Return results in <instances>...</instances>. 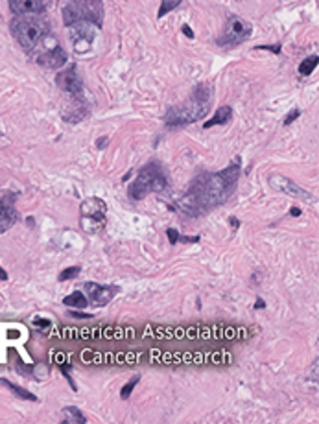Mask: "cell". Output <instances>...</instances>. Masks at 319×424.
<instances>
[{
  "label": "cell",
  "instance_id": "1",
  "mask_svg": "<svg viewBox=\"0 0 319 424\" xmlns=\"http://www.w3.org/2000/svg\"><path fill=\"white\" fill-rule=\"evenodd\" d=\"M240 177V159L216 173H201L190 183L183 198L177 201V209L186 216H201L222 205L233 194Z\"/></svg>",
  "mask_w": 319,
  "mask_h": 424
},
{
  "label": "cell",
  "instance_id": "2",
  "mask_svg": "<svg viewBox=\"0 0 319 424\" xmlns=\"http://www.w3.org/2000/svg\"><path fill=\"white\" fill-rule=\"evenodd\" d=\"M212 103V87L209 83H200L196 87L190 98L181 105L168 109L164 124L168 128H177V126H186V124L198 122L203 116H207Z\"/></svg>",
  "mask_w": 319,
  "mask_h": 424
},
{
  "label": "cell",
  "instance_id": "3",
  "mask_svg": "<svg viewBox=\"0 0 319 424\" xmlns=\"http://www.w3.org/2000/svg\"><path fill=\"white\" fill-rule=\"evenodd\" d=\"M166 188H168V179L162 173L161 164L159 162H150V164H146L139 172L135 181L131 183L127 194H130L131 199L141 201L150 192H164Z\"/></svg>",
  "mask_w": 319,
  "mask_h": 424
},
{
  "label": "cell",
  "instance_id": "4",
  "mask_svg": "<svg viewBox=\"0 0 319 424\" xmlns=\"http://www.w3.org/2000/svg\"><path fill=\"white\" fill-rule=\"evenodd\" d=\"M11 30H13V35H15V39L22 48L33 50L41 43V39L46 35L48 26L43 19H37V17L32 15H21L11 22Z\"/></svg>",
  "mask_w": 319,
  "mask_h": 424
},
{
  "label": "cell",
  "instance_id": "5",
  "mask_svg": "<svg viewBox=\"0 0 319 424\" xmlns=\"http://www.w3.org/2000/svg\"><path fill=\"white\" fill-rule=\"evenodd\" d=\"M102 19V0H72L63 8V21H65L67 26H72L76 22H91L96 28H100Z\"/></svg>",
  "mask_w": 319,
  "mask_h": 424
},
{
  "label": "cell",
  "instance_id": "6",
  "mask_svg": "<svg viewBox=\"0 0 319 424\" xmlns=\"http://www.w3.org/2000/svg\"><path fill=\"white\" fill-rule=\"evenodd\" d=\"M249 35H251V24H247L240 17H229L225 32L218 39V44L220 46H236V44L243 43Z\"/></svg>",
  "mask_w": 319,
  "mask_h": 424
},
{
  "label": "cell",
  "instance_id": "7",
  "mask_svg": "<svg viewBox=\"0 0 319 424\" xmlns=\"http://www.w3.org/2000/svg\"><path fill=\"white\" fill-rule=\"evenodd\" d=\"M270 185L275 188V190H279V192L288 194V196L297 198V199H301V201H306V203L315 201V198L312 196V194L306 192V190H303L297 183H293L292 179L284 177V175H281V173H273V175L270 177Z\"/></svg>",
  "mask_w": 319,
  "mask_h": 424
},
{
  "label": "cell",
  "instance_id": "8",
  "mask_svg": "<svg viewBox=\"0 0 319 424\" xmlns=\"http://www.w3.org/2000/svg\"><path fill=\"white\" fill-rule=\"evenodd\" d=\"M87 295L92 302H96L98 306H105L107 302L113 301V297L118 293L116 286H103L98 282H87L85 284Z\"/></svg>",
  "mask_w": 319,
  "mask_h": 424
},
{
  "label": "cell",
  "instance_id": "9",
  "mask_svg": "<svg viewBox=\"0 0 319 424\" xmlns=\"http://www.w3.org/2000/svg\"><path fill=\"white\" fill-rule=\"evenodd\" d=\"M57 85H59L65 92L72 94V96L81 98V94H83V83H81L80 76L76 74V67H71V69L63 70V72L57 76Z\"/></svg>",
  "mask_w": 319,
  "mask_h": 424
},
{
  "label": "cell",
  "instance_id": "10",
  "mask_svg": "<svg viewBox=\"0 0 319 424\" xmlns=\"http://www.w3.org/2000/svg\"><path fill=\"white\" fill-rule=\"evenodd\" d=\"M10 8L17 15H37L44 11V0H10Z\"/></svg>",
  "mask_w": 319,
  "mask_h": 424
},
{
  "label": "cell",
  "instance_id": "11",
  "mask_svg": "<svg viewBox=\"0 0 319 424\" xmlns=\"http://www.w3.org/2000/svg\"><path fill=\"white\" fill-rule=\"evenodd\" d=\"M13 194L0 199V232H4L8 227H11L17 220V212L13 209Z\"/></svg>",
  "mask_w": 319,
  "mask_h": 424
},
{
  "label": "cell",
  "instance_id": "12",
  "mask_svg": "<svg viewBox=\"0 0 319 424\" xmlns=\"http://www.w3.org/2000/svg\"><path fill=\"white\" fill-rule=\"evenodd\" d=\"M39 63L48 67V69H61L67 63V54L61 46H54L52 50H46L44 54L39 55Z\"/></svg>",
  "mask_w": 319,
  "mask_h": 424
},
{
  "label": "cell",
  "instance_id": "13",
  "mask_svg": "<svg viewBox=\"0 0 319 424\" xmlns=\"http://www.w3.org/2000/svg\"><path fill=\"white\" fill-rule=\"evenodd\" d=\"M81 214H83V218L103 221L105 220V203L98 198H89L81 205Z\"/></svg>",
  "mask_w": 319,
  "mask_h": 424
},
{
  "label": "cell",
  "instance_id": "14",
  "mask_svg": "<svg viewBox=\"0 0 319 424\" xmlns=\"http://www.w3.org/2000/svg\"><path fill=\"white\" fill-rule=\"evenodd\" d=\"M231 118H233V109L229 107V105H223V107L218 109L209 122L203 124V128L209 129V128H214V126H223V124L231 122Z\"/></svg>",
  "mask_w": 319,
  "mask_h": 424
},
{
  "label": "cell",
  "instance_id": "15",
  "mask_svg": "<svg viewBox=\"0 0 319 424\" xmlns=\"http://www.w3.org/2000/svg\"><path fill=\"white\" fill-rule=\"evenodd\" d=\"M63 305H67L69 308H85L89 305V301L83 295V291H72L71 295H67L63 299Z\"/></svg>",
  "mask_w": 319,
  "mask_h": 424
},
{
  "label": "cell",
  "instance_id": "16",
  "mask_svg": "<svg viewBox=\"0 0 319 424\" xmlns=\"http://www.w3.org/2000/svg\"><path fill=\"white\" fill-rule=\"evenodd\" d=\"M63 422H65V424H71V422L85 424L87 419H85V415L81 413L78 408H74V406H69V408H65V411H63Z\"/></svg>",
  "mask_w": 319,
  "mask_h": 424
},
{
  "label": "cell",
  "instance_id": "17",
  "mask_svg": "<svg viewBox=\"0 0 319 424\" xmlns=\"http://www.w3.org/2000/svg\"><path fill=\"white\" fill-rule=\"evenodd\" d=\"M0 386L10 387V389H11V391H13V393H15L17 397L24 398V400H32V402H35V400H37V397H35V395H32V393H30V391H26L24 387L15 386V384H11L10 380H4V378H2V380H0Z\"/></svg>",
  "mask_w": 319,
  "mask_h": 424
},
{
  "label": "cell",
  "instance_id": "18",
  "mask_svg": "<svg viewBox=\"0 0 319 424\" xmlns=\"http://www.w3.org/2000/svg\"><path fill=\"white\" fill-rule=\"evenodd\" d=\"M317 61H319V57L317 55H308L306 59L303 61V63L299 65V74L301 76H310L312 72H314V69L317 67Z\"/></svg>",
  "mask_w": 319,
  "mask_h": 424
},
{
  "label": "cell",
  "instance_id": "19",
  "mask_svg": "<svg viewBox=\"0 0 319 424\" xmlns=\"http://www.w3.org/2000/svg\"><path fill=\"white\" fill-rule=\"evenodd\" d=\"M139 382H141V375H135L130 382H127V384H125L124 387H122V389H120V397L124 398V400H127V398H130V395H131V391L135 389V386L139 384Z\"/></svg>",
  "mask_w": 319,
  "mask_h": 424
},
{
  "label": "cell",
  "instance_id": "20",
  "mask_svg": "<svg viewBox=\"0 0 319 424\" xmlns=\"http://www.w3.org/2000/svg\"><path fill=\"white\" fill-rule=\"evenodd\" d=\"M181 2H183V0H162L161 8H159V19H162L166 13H170L172 10H175Z\"/></svg>",
  "mask_w": 319,
  "mask_h": 424
},
{
  "label": "cell",
  "instance_id": "21",
  "mask_svg": "<svg viewBox=\"0 0 319 424\" xmlns=\"http://www.w3.org/2000/svg\"><path fill=\"white\" fill-rule=\"evenodd\" d=\"M81 271V268L80 266H72V268H67V269H63L59 273V280L63 282V280H71V279H74L78 273Z\"/></svg>",
  "mask_w": 319,
  "mask_h": 424
},
{
  "label": "cell",
  "instance_id": "22",
  "mask_svg": "<svg viewBox=\"0 0 319 424\" xmlns=\"http://www.w3.org/2000/svg\"><path fill=\"white\" fill-rule=\"evenodd\" d=\"M71 367H72L71 364H59V371H61V373H63V375H65V378H67V380H69V384H71L72 389L76 391V384H74V380H72V378H71V373H69V371H71Z\"/></svg>",
  "mask_w": 319,
  "mask_h": 424
},
{
  "label": "cell",
  "instance_id": "23",
  "mask_svg": "<svg viewBox=\"0 0 319 424\" xmlns=\"http://www.w3.org/2000/svg\"><path fill=\"white\" fill-rule=\"evenodd\" d=\"M299 116H301V111H299V109H292V111H290V114H288L286 118H284V126H290V124H293L295 120L299 118Z\"/></svg>",
  "mask_w": 319,
  "mask_h": 424
},
{
  "label": "cell",
  "instance_id": "24",
  "mask_svg": "<svg viewBox=\"0 0 319 424\" xmlns=\"http://www.w3.org/2000/svg\"><path fill=\"white\" fill-rule=\"evenodd\" d=\"M166 234H168V242H170V246H175L177 244V240H179V231H175V229H168L166 231Z\"/></svg>",
  "mask_w": 319,
  "mask_h": 424
},
{
  "label": "cell",
  "instance_id": "25",
  "mask_svg": "<svg viewBox=\"0 0 319 424\" xmlns=\"http://www.w3.org/2000/svg\"><path fill=\"white\" fill-rule=\"evenodd\" d=\"M177 242H183V244H198L200 242V238L198 236H181L179 234V240Z\"/></svg>",
  "mask_w": 319,
  "mask_h": 424
},
{
  "label": "cell",
  "instance_id": "26",
  "mask_svg": "<svg viewBox=\"0 0 319 424\" xmlns=\"http://www.w3.org/2000/svg\"><path fill=\"white\" fill-rule=\"evenodd\" d=\"M259 50H270L273 54H281V44H275V46H257Z\"/></svg>",
  "mask_w": 319,
  "mask_h": 424
},
{
  "label": "cell",
  "instance_id": "27",
  "mask_svg": "<svg viewBox=\"0 0 319 424\" xmlns=\"http://www.w3.org/2000/svg\"><path fill=\"white\" fill-rule=\"evenodd\" d=\"M71 316L72 317H78V319H91V316H89V314H83V312H78V310H71Z\"/></svg>",
  "mask_w": 319,
  "mask_h": 424
},
{
  "label": "cell",
  "instance_id": "28",
  "mask_svg": "<svg viewBox=\"0 0 319 424\" xmlns=\"http://www.w3.org/2000/svg\"><path fill=\"white\" fill-rule=\"evenodd\" d=\"M107 137H100V139L96 140V148L98 150H103V148H105V146H107Z\"/></svg>",
  "mask_w": 319,
  "mask_h": 424
},
{
  "label": "cell",
  "instance_id": "29",
  "mask_svg": "<svg viewBox=\"0 0 319 424\" xmlns=\"http://www.w3.org/2000/svg\"><path fill=\"white\" fill-rule=\"evenodd\" d=\"M254 308H257V310H264L266 308V302H264L262 297H257V301H254Z\"/></svg>",
  "mask_w": 319,
  "mask_h": 424
},
{
  "label": "cell",
  "instance_id": "30",
  "mask_svg": "<svg viewBox=\"0 0 319 424\" xmlns=\"http://www.w3.org/2000/svg\"><path fill=\"white\" fill-rule=\"evenodd\" d=\"M183 33L188 39H194V32H192V28H190L188 24H184V26H183Z\"/></svg>",
  "mask_w": 319,
  "mask_h": 424
},
{
  "label": "cell",
  "instance_id": "31",
  "mask_svg": "<svg viewBox=\"0 0 319 424\" xmlns=\"http://www.w3.org/2000/svg\"><path fill=\"white\" fill-rule=\"evenodd\" d=\"M33 323H35V327H39V328H46V327L50 325V323H48V321H44V319H35Z\"/></svg>",
  "mask_w": 319,
  "mask_h": 424
},
{
  "label": "cell",
  "instance_id": "32",
  "mask_svg": "<svg viewBox=\"0 0 319 424\" xmlns=\"http://www.w3.org/2000/svg\"><path fill=\"white\" fill-rule=\"evenodd\" d=\"M301 212H303V210L299 209V207H292V209H290V216H293V218H299Z\"/></svg>",
  "mask_w": 319,
  "mask_h": 424
},
{
  "label": "cell",
  "instance_id": "33",
  "mask_svg": "<svg viewBox=\"0 0 319 424\" xmlns=\"http://www.w3.org/2000/svg\"><path fill=\"white\" fill-rule=\"evenodd\" d=\"M229 223H231V227H234V229H238V227H240V221L236 220L234 216H231V218H229Z\"/></svg>",
  "mask_w": 319,
  "mask_h": 424
},
{
  "label": "cell",
  "instance_id": "34",
  "mask_svg": "<svg viewBox=\"0 0 319 424\" xmlns=\"http://www.w3.org/2000/svg\"><path fill=\"white\" fill-rule=\"evenodd\" d=\"M0 279H2V280L8 279V273H6V269H2V268H0Z\"/></svg>",
  "mask_w": 319,
  "mask_h": 424
}]
</instances>
